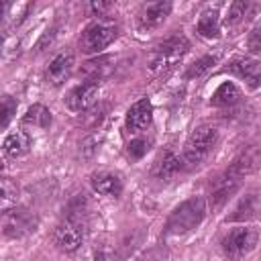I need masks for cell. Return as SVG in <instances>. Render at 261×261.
Returning a JSON list of instances; mask_svg holds the SVG:
<instances>
[{
  "label": "cell",
  "mask_w": 261,
  "mask_h": 261,
  "mask_svg": "<svg viewBox=\"0 0 261 261\" xmlns=\"http://www.w3.org/2000/svg\"><path fill=\"white\" fill-rule=\"evenodd\" d=\"M206 216V200L202 196H192L181 202L165 222V234L179 237L194 230Z\"/></svg>",
  "instance_id": "obj_1"
},
{
  "label": "cell",
  "mask_w": 261,
  "mask_h": 261,
  "mask_svg": "<svg viewBox=\"0 0 261 261\" xmlns=\"http://www.w3.org/2000/svg\"><path fill=\"white\" fill-rule=\"evenodd\" d=\"M218 143V130L210 124H202V126H196L188 141H186V147H184V163L188 165H200L204 159H208V155L214 151Z\"/></svg>",
  "instance_id": "obj_2"
},
{
  "label": "cell",
  "mask_w": 261,
  "mask_h": 261,
  "mask_svg": "<svg viewBox=\"0 0 261 261\" xmlns=\"http://www.w3.org/2000/svg\"><path fill=\"white\" fill-rule=\"evenodd\" d=\"M86 226H88V222H86L84 216H71V214H67L57 224V228L53 232V243L57 245L59 251L73 253L86 241Z\"/></svg>",
  "instance_id": "obj_3"
},
{
  "label": "cell",
  "mask_w": 261,
  "mask_h": 261,
  "mask_svg": "<svg viewBox=\"0 0 261 261\" xmlns=\"http://www.w3.org/2000/svg\"><path fill=\"white\" fill-rule=\"evenodd\" d=\"M188 47H190V43L181 35L169 37L167 41H163L161 45H157V49L153 53V59H151V73H155V75L167 73L184 57V53L188 51Z\"/></svg>",
  "instance_id": "obj_4"
},
{
  "label": "cell",
  "mask_w": 261,
  "mask_h": 261,
  "mask_svg": "<svg viewBox=\"0 0 261 261\" xmlns=\"http://www.w3.org/2000/svg\"><path fill=\"white\" fill-rule=\"evenodd\" d=\"M116 39V24L112 20L100 18L88 24L80 37V49L84 53H98L106 49Z\"/></svg>",
  "instance_id": "obj_5"
},
{
  "label": "cell",
  "mask_w": 261,
  "mask_h": 261,
  "mask_svg": "<svg viewBox=\"0 0 261 261\" xmlns=\"http://www.w3.org/2000/svg\"><path fill=\"white\" fill-rule=\"evenodd\" d=\"M259 241V232L253 226H239L232 228L228 234H224L222 239V251L224 255H228L230 259H239L249 255Z\"/></svg>",
  "instance_id": "obj_6"
},
{
  "label": "cell",
  "mask_w": 261,
  "mask_h": 261,
  "mask_svg": "<svg viewBox=\"0 0 261 261\" xmlns=\"http://www.w3.org/2000/svg\"><path fill=\"white\" fill-rule=\"evenodd\" d=\"M37 228V216L24 208H12L2 216V232L10 239H20Z\"/></svg>",
  "instance_id": "obj_7"
},
{
  "label": "cell",
  "mask_w": 261,
  "mask_h": 261,
  "mask_svg": "<svg viewBox=\"0 0 261 261\" xmlns=\"http://www.w3.org/2000/svg\"><path fill=\"white\" fill-rule=\"evenodd\" d=\"M98 94H100V84L98 82H86V84L75 86L67 94L65 104L71 112H84L98 100Z\"/></svg>",
  "instance_id": "obj_8"
},
{
  "label": "cell",
  "mask_w": 261,
  "mask_h": 261,
  "mask_svg": "<svg viewBox=\"0 0 261 261\" xmlns=\"http://www.w3.org/2000/svg\"><path fill=\"white\" fill-rule=\"evenodd\" d=\"M171 12V2H167V0H159V2H149V4H145L143 8H141V12H139V29H155V27H159L165 18H167V14Z\"/></svg>",
  "instance_id": "obj_9"
},
{
  "label": "cell",
  "mask_w": 261,
  "mask_h": 261,
  "mask_svg": "<svg viewBox=\"0 0 261 261\" xmlns=\"http://www.w3.org/2000/svg\"><path fill=\"white\" fill-rule=\"evenodd\" d=\"M151 118H153V106L147 98H141L126 110V128L130 133H141L151 124Z\"/></svg>",
  "instance_id": "obj_10"
},
{
  "label": "cell",
  "mask_w": 261,
  "mask_h": 261,
  "mask_svg": "<svg viewBox=\"0 0 261 261\" xmlns=\"http://www.w3.org/2000/svg\"><path fill=\"white\" fill-rule=\"evenodd\" d=\"M71 69H73V53L63 51L57 57H53V61L49 63V67L45 71V77H47L49 84L59 86V84H63L69 77Z\"/></svg>",
  "instance_id": "obj_11"
},
{
  "label": "cell",
  "mask_w": 261,
  "mask_h": 261,
  "mask_svg": "<svg viewBox=\"0 0 261 261\" xmlns=\"http://www.w3.org/2000/svg\"><path fill=\"white\" fill-rule=\"evenodd\" d=\"M90 181H92V188L102 196H118L122 192V179L114 171H106V169L96 171L92 173Z\"/></svg>",
  "instance_id": "obj_12"
},
{
  "label": "cell",
  "mask_w": 261,
  "mask_h": 261,
  "mask_svg": "<svg viewBox=\"0 0 261 261\" xmlns=\"http://www.w3.org/2000/svg\"><path fill=\"white\" fill-rule=\"evenodd\" d=\"M116 257L114 243L108 237H98L86 247L82 261H116Z\"/></svg>",
  "instance_id": "obj_13"
},
{
  "label": "cell",
  "mask_w": 261,
  "mask_h": 261,
  "mask_svg": "<svg viewBox=\"0 0 261 261\" xmlns=\"http://www.w3.org/2000/svg\"><path fill=\"white\" fill-rule=\"evenodd\" d=\"M230 71H234L251 88H257L261 82V63L257 59H237L230 63Z\"/></svg>",
  "instance_id": "obj_14"
},
{
  "label": "cell",
  "mask_w": 261,
  "mask_h": 261,
  "mask_svg": "<svg viewBox=\"0 0 261 261\" xmlns=\"http://www.w3.org/2000/svg\"><path fill=\"white\" fill-rule=\"evenodd\" d=\"M181 159L171 153V151H165L163 155H159V159L153 163V175L159 177V179H169L173 177L179 169H181Z\"/></svg>",
  "instance_id": "obj_15"
},
{
  "label": "cell",
  "mask_w": 261,
  "mask_h": 261,
  "mask_svg": "<svg viewBox=\"0 0 261 261\" xmlns=\"http://www.w3.org/2000/svg\"><path fill=\"white\" fill-rule=\"evenodd\" d=\"M31 149V137L24 130H16L4 139V153L8 157H22Z\"/></svg>",
  "instance_id": "obj_16"
},
{
  "label": "cell",
  "mask_w": 261,
  "mask_h": 261,
  "mask_svg": "<svg viewBox=\"0 0 261 261\" xmlns=\"http://www.w3.org/2000/svg\"><path fill=\"white\" fill-rule=\"evenodd\" d=\"M259 212V196L247 194L245 198H241V202L237 204V208L232 210V214L228 216V220H253Z\"/></svg>",
  "instance_id": "obj_17"
},
{
  "label": "cell",
  "mask_w": 261,
  "mask_h": 261,
  "mask_svg": "<svg viewBox=\"0 0 261 261\" xmlns=\"http://www.w3.org/2000/svg\"><path fill=\"white\" fill-rule=\"evenodd\" d=\"M239 98H241L239 88L232 82H224L222 86L216 88V92L212 94V100L210 102L216 108H226V106H232L234 102H239Z\"/></svg>",
  "instance_id": "obj_18"
},
{
  "label": "cell",
  "mask_w": 261,
  "mask_h": 261,
  "mask_svg": "<svg viewBox=\"0 0 261 261\" xmlns=\"http://www.w3.org/2000/svg\"><path fill=\"white\" fill-rule=\"evenodd\" d=\"M108 63H112V57H98V59H92V61H88V63L82 65L80 73H82L84 77H88V82H98L102 75H106V73L110 71L112 65H108Z\"/></svg>",
  "instance_id": "obj_19"
},
{
  "label": "cell",
  "mask_w": 261,
  "mask_h": 261,
  "mask_svg": "<svg viewBox=\"0 0 261 261\" xmlns=\"http://www.w3.org/2000/svg\"><path fill=\"white\" fill-rule=\"evenodd\" d=\"M198 33L206 39H216L220 35V18L216 10H208L198 20Z\"/></svg>",
  "instance_id": "obj_20"
},
{
  "label": "cell",
  "mask_w": 261,
  "mask_h": 261,
  "mask_svg": "<svg viewBox=\"0 0 261 261\" xmlns=\"http://www.w3.org/2000/svg\"><path fill=\"white\" fill-rule=\"evenodd\" d=\"M24 124H33L37 128H47L51 124V112L43 104H33L24 114Z\"/></svg>",
  "instance_id": "obj_21"
},
{
  "label": "cell",
  "mask_w": 261,
  "mask_h": 261,
  "mask_svg": "<svg viewBox=\"0 0 261 261\" xmlns=\"http://www.w3.org/2000/svg\"><path fill=\"white\" fill-rule=\"evenodd\" d=\"M16 186L10 179H0V216H4L16 204Z\"/></svg>",
  "instance_id": "obj_22"
},
{
  "label": "cell",
  "mask_w": 261,
  "mask_h": 261,
  "mask_svg": "<svg viewBox=\"0 0 261 261\" xmlns=\"http://www.w3.org/2000/svg\"><path fill=\"white\" fill-rule=\"evenodd\" d=\"M214 65H216V57H212V55H204V57L196 59V61L190 65V69H188L186 75H188V77H200V75L208 73Z\"/></svg>",
  "instance_id": "obj_23"
},
{
  "label": "cell",
  "mask_w": 261,
  "mask_h": 261,
  "mask_svg": "<svg viewBox=\"0 0 261 261\" xmlns=\"http://www.w3.org/2000/svg\"><path fill=\"white\" fill-rule=\"evenodd\" d=\"M16 100L10 98V96H4L0 98V130L8 126V122L12 120V116L16 114Z\"/></svg>",
  "instance_id": "obj_24"
},
{
  "label": "cell",
  "mask_w": 261,
  "mask_h": 261,
  "mask_svg": "<svg viewBox=\"0 0 261 261\" xmlns=\"http://www.w3.org/2000/svg\"><path fill=\"white\" fill-rule=\"evenodd\" d=\"M247 10H249V2H247V0H237V2H232L230 8H228L226 22H228V24H237L239 20H243V16L247 14Z\"/></svg>",
  "instance_id": "obj_25"
},
{
  "label": "cell",
  "mask_w": 261,
  "mask_h": 261,
  "mask_svg": "<svg viewBox=\"0 0 261 261\" xmlns=\"http://www.w3.org/2000/svg\"><path fill=\"white\" fill-rule=\"evenodd\" d=\"M147 149H149V143H147L145 139H135V141H130V145H128V155H130L133 159H141V157L147 153Z\"/></svg>",
  "instance_id": "obj_26"
},
{
  "label": "cell",
  "mask_w": 261,
  "mask_h": 261,
  "mask_svg": "<svg viewBox=\"0 0 261 261\" xmlns=\"http://www.w3.org/2000/svg\"><path fill=\"white\" fill-rule=\"evenodd\" d=\"M55 33H57V29H55V27L47 29V31L43 33V37L39 39V43H37V51H43L47 45H51V43H53V39H55Z\"/></svg>",
  "instance_id": "obj_27"
},
{
  "label": "cell",
  "mask_w": 261,
  "mask_h": 261,
  "mask_svg": "<svg viewBox=\"0 0 261 261\" xmlns=\"http://www.w3.org/2000/svg\"><path fill=\"white\" fill-rule=\"evenodd\" d=\"M249 49L253 53H259L261 51V27H255L251 37H249Z\"/></svg>",
  "instance_id": "obj_28"
},
{
  "label": "cell",
  "mask_w": 261,
  "mask_h": 261,
  "mask_svg": "<svg viewBox=\"0 0 261 261\" xmlns=\"http://www.w3.org/2000/svg\"><path fill=\"white\" fill-rule=\"evenodd\" d=\"M110 8V4L108 2H94V4H90V10L92 12H96L98 16H104V12Z\"/></svg>",
  "instance_id": "obj_29"
},
{
  "label": "cell",
  "mask_w": 261,
  "mask_h": 261,
  "mask_svg": "<svg viewBox=\"0 0 261 261\" xmlns=\"http://www.w3.org/2000/svg\"><path fill=\"white\" fill-rule=\"evenodd\" d=\"M8 8H10V4H8V2H0V22L6 18V12H8Z\"/></svg>",
  "instance_id": "obj_30"
},
{
  "label": "cell",
  "mask_w": 261,
  "mask_h": 261,
  "mask_svg": "<svg viewBox=\"0 0 261 261\" xmlns=\"http://www.w3.org/2000/svg\"><path fill=\"white\" fill-rule=\"evenodd\" d=\"M0 51H2V43H0Z\"/></svg>",
  "instance_id": "obj_31"
},
{
  "label": "cell",
  "mask_w": 261,
  "mask_h": 261,
  "mask_svg": "<svg viewBox=\"0 0 261 261\" xmlns=\"http://www.w3.org/2000/svg\"><path fill=\"white\" fill-rule=\"evenodd\" d=\"M0 167H2V163H0Z\"/></svg>",
  "instance_id": "obj_32"
}]
</instances>
